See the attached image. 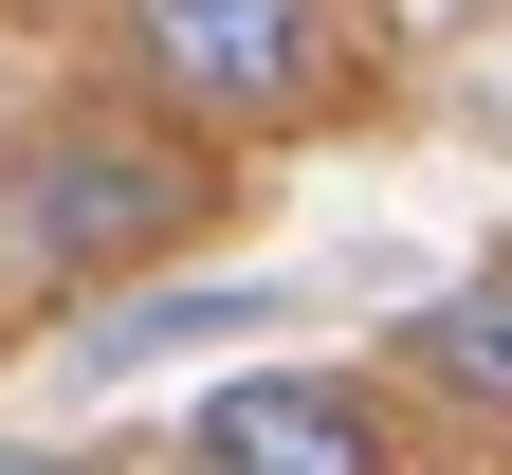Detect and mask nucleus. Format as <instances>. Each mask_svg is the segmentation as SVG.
<instances>
[{"instance_id": "nucleus-1", "label": "nucleus", "mask_w": 512, "mask_h": 475, "mask_svg": "<svg viewBox=\"0 0 512 475\" xmlns=\"http://www.w3.org/2000/svg\"><path fill=\"white\" fill-rule=\"evenodd\" d=\"M202 201H220V147H183L165 110H37L0 165V238L55 293H110V275H165Z\"/></svg>"}, {"instance_id": "nucleus-2", "label": "nucleus", "mask_w": 512, "mask_h": 475, "mask_svg": "<svg viewBox=\"0 0 512 475\" xmlns=\"http://www.w3.org/2000/svg\"><path fill=\"white\" fill-rule=\"evenodd\" d=\"M110 55L183 147H256L348 92V0H110Z\"/></svg>"}, {"instance_id": "nucleus-3", "label": "nucleus", "mask_w": 512, "mask_h": 475, "mask_svg": "<svg viewBox=\"0 0 512 475\" xmlns=\"http://www.w3.org/2000/svg\"><path fill=\"white\" fill-rule=\"evenodd\" d=\"M183 475H403V421L348 366H238L183 421Z\"/></svg>"}, {"instance_id": "nucleus-4", "label": "nucleus", "mask_w": 512, "mask_h": 475, "mask_svg": "<svg viewBox=\"0 0 512 475\" xmlns=\"http://www.w3.org/2000/svg\"><path fill=\"white\" fill-rule=\"evenodd\" d=\"M403 366H421L439 402H476V421H512V275H458V293L403 329Z\"/></svg>"}, {"instance_id": "nucleus-5", "label": "nucleus", "mask_w": 512, "mask_h": 475, "mask_svg": "<svg viewBox=\"0 0 512 475\" xmlns=\"http://www.w3.org/2000/svg\"><path fill=\"white\" fill-rule=\"evenodd\" d=\"M256 311H275L256 275H220V293H128V311H92L74 366H147V348H183V329H256Z\"/></svg>"}, {"instance_id": "nucleus-6", "label": "nucleus", "mask_w": 512, "mask_h": 475, "mask_svg": "<svg viewBox=\"0 0 512 475\" xmlns=\"http://www.w3.org/2000/svg\"><path fill=\"white\" fill-rule=\"evenodd\" d=\"M0 475H74V457H37V439H0Z\"/></svg>"}]
</instances>
